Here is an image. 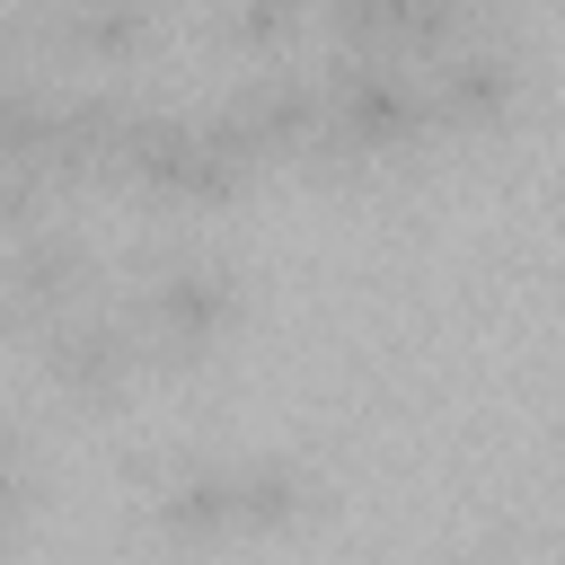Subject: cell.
<instances>
[{"label": "cell", "mask_w": 565, "mask_h": 565, "mask_svg": "<svg viewBox=\"0 0 565 565\" xmlns=\"http://www.w3.org/2000/svg\"><path fill=\"white\" fill-rule=\"evenodd\" d=\"M256 185H265V150L238 132L230 106H168V97L132 106L115 194L150 212H238Z\"/></svg>", "instance_id": "cell-1"}, {"label": "cell", "mask_w": 565, "mask_h": 565, "mask_svg": "<svg viewBox=\"0 0 565 565\" xmlns=\"http://www.w3.org/2000/svg\"><path fill=\"white\" fill-rule=\"evenodd\" d=\"M124 318H132L150 371H194L247 327V274L221 247H185V238L141 247L132 282H124Z\"/></svg>", "instance_id": "cell-2"}, {"label": "cell", "mask_w": 565, "mask_h": 565, "mask_svg": "<svg viewBox=\"0 0 565 565\" xmlns=\"http://www.w3.org/2000/svg\"><path fill=\"white\" fill-rule=\"evenodd\" d=\"M318 79H327V132H318L309 177H371V168L415 159V150L433 141L415 71H397V62H362V53H327Z\"/></svg>", "instance_id": "cell-3"}, {"label": "cell", "mask_w": 565, "mask_h": 565, "mask_svg": "<svg viewBox=\"0 0 565 565\" xmlns=\"http://www.w3.org/2000/svg\"><path fill=\"white\" fill-rule=\"evenodd\" d=\"M415 88H424V124L450 132V141L512 132L521 106H530V44H521V26H503V35H468V44L433 53V62L415 71Z\"/></svg>", "instance_id": "cell-4"}, {"label": "cell", "mask_w": 565, "mask_h": 565, "mask_svg": "<svg viewBox=\"0 0 565 565\" xmlns=\"http://www.w3.org/2000/svg\"><path fill=\"white\" fill-rule=\"evenodd\" d=\"M35 371H44V388H53L71 415H124V397H132L141 371H150V353H141L124 300H79L71 318H53V327L35 335Z\"/></svg>", "instance_id": "cell-5"}, {"label": "cell", "mask_w": 565, "mask_h": 565, "mask_svg": "<svg viewBox=\"0 0 565 565\" xmlns=\"http://www.w3.org/2000/svg\"><path fill=\"white\" fill-rule=\"evenodd\" d=\"M79 300H97V247H88V230L35 221V230L0 238V335H44Z\"/></svg>", "instance_id": "cell-6"}, {"label": "cell", "mask_w": 565, "mask_h": 565, "mask_svg": "<svg viewBox=\"0 0 565 565\" xmlns=\"http://www.w3.org/2000/svg\"><path fill=\"white\" fill-rule=\"evenodd\" d=\"M132 486H141V512H150V539L177 547V556H203V547H230L238 521H230V450H159V459H132Z\"/></svg>", "instance_id": "cell-7"}, {"label": "cell", "mask_w": 565, "mask_h": 565, "mask_svg": "<svg viewBox=\"0 0 565 565\" xmlns=\"http://www.w3.org/2000/svg\"><path fill=\"white\" fill-rule=\"evenodd\" d=\"M221 106H230L238 132L265 150V168H309V159H318V132H327V79H318V71L256 62Z\"/></svg>", "instance_id": "cell-8"}, {"label": "cell", "mask_w": 565, "mask_h": 565, "mask_svg": "<svg viewBox=\"0 0 565 565\" xmlns=\"http://www.w3.org/2000/svg\"><path fill=\"white\" fill-rule=\"evenodd\" d=\"M132 88L115 79H71L53 97V132H44V168L62 177V194L79 185H115V159H124V124H132Z\"/></svg>", "instance_id": "cell-9"}, {"label": "cell", "mask_w": 565, "mask_h": 565, "mask_svg": "<svg viewBox=\"0 0 565 565\" xmlns=\"http://www.w3.org/2000/svg\"><path fill=\"white\" fill-rule=\"evenodd\" d=\"M168 44V0H53V71H132Z\"/></svg>", "instance_id": "cell-10"}, {"label": "cell", "mask_w": 565, "mask_h": 565, "mask_svg": "<svg viewBox=\"0 0 565 565\" xmlns=\"http://www.w3.org/2000/svg\"><path fill=\"white\" fill-rule=\"evenodd\" d=\"M318 468L300 450H230V521L238 539H282L318 512Z\"/></svg>", "instance_id": "cell-11"}, {"label": "cell", "mask_w": 565, "mask_h": 565, "mask_svg": "<svg viewBox=\"0 0 565 565\" xmlns=\"http://www.w3.org/2000/svg\"><path fill=\"white\" fill-rule=\"evenodd\" d=\"M194 26H203V44L230 53V62H282V53L318 26V0H203Z\"/></svg>", "instance_id": "cell-12"}, {"label": "cell", "mask_w": 565, "mask_h": 565, "mask_svg": "<svg viewBox=\"0 0 565 565\" xmlns=\"http://www.w3.org/2000/svg\"><path fill=\"white\" fill-rule=\"evenodd\" d=\"M35 494H44V459H35L26 424H9V415H0V547H9L18 530H26Z\"/></svg>", "instance_id": "cell-13"}]
</instances>
